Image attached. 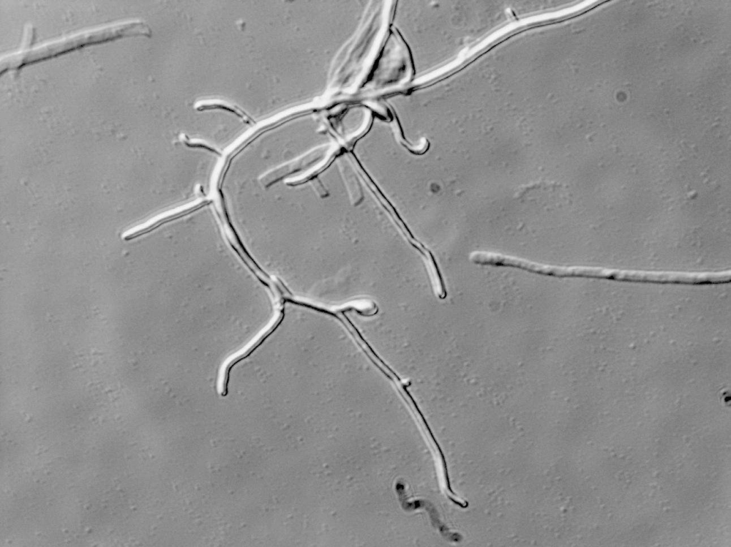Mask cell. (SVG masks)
I'll use <instances>...</instances> for the list:
<instances>
[{"label": "cell", "mask_w": 731, "mask_h": 547, "mask_svg": "<svg viewBox=\"0 0 731 547\" xmlns=\"http://www.w3.org/2000/svg\"><path fill=\"white\" fill-rule=\"evenodd\" d=\"M284 302L280 303V307L278 311V315L272 324L263 332L260 336L254 340L246 349L242 352L238 353L236 356L232 358L224 367L222 373L221 383H219L218 392L222 397H226L228 392V382L230 378V372L231 369L238 362L247 358L251 355L259 346H261L264 341L270 337L276 329L280 326L283 322L285 316V307Z\"/></svg>", "instance_id": "obj_3"}, {"label": "cell", "mask_w": 731, "mask_h": 547, "mask_svg": "<svg viewBox=\"0 0 731 547\" xmlns=\"http://www.w3.org/2000/svg\"><path fill=\"white\" fill-rule=\"evenodd\" d=\"M469 259L473 263L479 265L511 267L556 278L585 279V266L551 265L487 251L473 252Z\"/></svg>", "instance_id": "obj_2"}, {"label": "cell", "mask_w": 731, "mask_h": 547, "mask_svg": "<svg viewBox=\"0 0 731 547\" xmlns=\"http://www.w3.org/2000/svg\"><path fill=\"white\" fill-rule=\"evenodd\" d=\"M340 154L338 155V158L340 160L339 165L341 168V172L346 179V183H348V188L351 195L353 205H358L363 200V193L361 192L358 181L356 179V176L353 174L351 168H348L347 165L340 159Z\"/></svg>", "instance_id": "obj_4"}, {"label": "cell", "mask_w": 731, "mask_h": 547, "mask_svg": "<svg viewBox=\"0 0 731 547\" xmlns=\"http://www.w3.org/2000/svg\"><path fill=\"white\" fill-rule=\"evenodd\" d=\"M151 35V30L144 21L129 19L105 24L76 32L54 40L33 45L21 46L16 52L1 58V75L9 71H19L25 66L59 57L87 46L136 36Z\"/></svg>", "instance_id": "obj_1"}]
</instances>
